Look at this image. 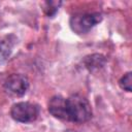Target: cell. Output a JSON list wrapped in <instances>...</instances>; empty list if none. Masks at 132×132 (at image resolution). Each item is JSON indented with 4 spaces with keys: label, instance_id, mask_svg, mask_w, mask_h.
Listing matches in <instances>:
<instances>
[{
    "label": "cell",
    "instance_id": "cell-1",
    "mask_svg": "<svg viewBox=\"0 0 132 132\" xmlns=\"http://www.w3.org/2000/svg\"><path fill=\"white\" fill-rule=\"evenodd\" d=\"M92 114V106L84 96L79 94H72L66 98L67 122L82 124L91 120Z\"/></svg>",
    "mask_w": 132,
    "mask_h": 132
},
{
    "label": "cell",
    "instance_id": "cell-2",
    "mask_svg": "<svg viewBox=\"0 0 132 132\" xmlns=\"http://www.w3.org/2000/svg\"><path fill=\"white\" fill-rule=\"evenodd\" d=\"M102 21V14L99 12H90L72 15L70 19V28L76 34H86Z\"/></svg>",
    "mask_w": 132,
    "mask_h": 132
},
{
    "label": "cell",
    "instance_id": "cell-3",
    "mask_svg": "<svg viewBox=\"0 0 132 132\" xmlns=\"http://www.w3.org/2000/svg\"><path fill=\"white\" fill-rule=\"evenodd\" d=\"M11 118L20 123H30L39 116V107L35 103L23 101L14 103L10 108Z\"/></svg>",
    "mask_w": 132,
    "mask_h": 132
},
{
    "label": "cell",
    "instance_id": "cell-4",
    "mask_svg": "<svg viewBox=\"0 0 132 132\" xmlns=\"http://www.w3.org/2000/svg\"><path fill=\"white\" fill-rule=\"evenodd\" d=\"M4 89L8 94L12 96L22 97L26 94V92L29 89V80L27 76L23 74L13 73L5 79Z\"/></svg>",
    "mask_w": 132,
    "mask_h": 132
},
{
    "label": "cell",
    "instance_id": "cell-5",
    "mask_svg": "<svg viewBox=\"0 0 132 132\" xmlns=\"http://www.w3.org/2000/svg\"><path fill=\"white\" fill-rule=\"evenodd\" d=\"M47 109L50 113L55 117L56 119L62 120V121H67V116H66V98L60 95H55L53 96L47 104Z\"/></svg>",
    "mask_w": 132,
    "mask_h": 132
},
{
    "label": "cell",
    "instance_id": "cell-6",
    "mask_svg": "<svg viewBox=\"0 0 132 132\" xmlns=\"http://www.w3.org/2000/svg\"><path fill=\"white\" fill-rule=\"evenodd\" d=\"M106 63V59L103 55L101 54H92L84 59V64L85 67L90 71V72H95L103 68V66Z\"/></svg>",
    "mask_w": 132,
    "mask_h": 132
},
{
    "label": "cell",
    "instance_id": "cell-7",
    "mask_svg": "<svg viewBox=\"0 0 132 132\" xmlns=\"http://www.w3.org/2000/svg\"><path fill=\"white\" fill-rule=\"evenodd\" d=\"M13 43L9 39V37L0 38V62L7 60L12 53Z\"/></svg>",
    "mask_w": 132,
    "mask_h": 132
},
{
    "label": "cell",
    "instance_id": "cell-8",
    "mask_svg": "<svg viewBox=\"0 0 132 132\" xmlns=\"http://www.w3.org/2000/svg\"><path fill=\"white\" fill-rule=\"evenodd\" d=\"M119 86L122 90L131 92L132 91V72L125 73L119 80Z\"/></svg>",
    "mask_w": 132,
    "mask_h": 132
},
{
    "label": "cell",
    "instance_id": "cell-9",
    "mask_svg": "<svg viewBox=\"0 0 132 132\" xmlns=\"http://www.w3.org/2000/svg\"><path fill=\"white\" fill-rule=\"evenodd\" d=\"M61 5V2H57V1H46L44 2V12L47 16H54L58 9H59V6Z\"/></svg>",
    "mask_w": 132,
    "mask_h": 132
}]
</instances>
